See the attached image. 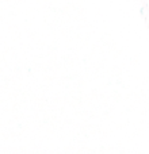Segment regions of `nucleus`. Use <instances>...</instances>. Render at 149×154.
Instances as JSON below:
<instances>
[]
</instances>
